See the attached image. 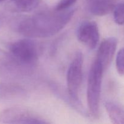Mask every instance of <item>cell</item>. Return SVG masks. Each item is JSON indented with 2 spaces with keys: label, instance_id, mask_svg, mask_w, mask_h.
<instances>
[{
  "label": "cell",
  "instance_id": "8fae6325",
  "mask_svg": "<svg viewBox=\"0 0 124 124\" xmlns=\"http://www.w3.org/2000/svg\"><path fill=\"white\" fill-rule=\"evenodd\" d=\"M105 107L110 120L113 124H124V109L111 101H107Z\"/></svg>",
  "mask_w": 124,
  "mask_h": 124
},
{
  "label": "cell",
  "instance_id": "6da1fadb",
  "mask_svg": "<svg viewBox=\"0 0 124 124\" xmlns=\"http://www.w3.org/2000/svg\"><path fill=\"white\" fill-rule=\"evenodd\" d=\"M76 10L44 11L23 19L17 30L23 36L30 38L50 37L62 30L73 16Z\"/></svg>",
  "mask_w": 124,
  "mask_h": 124
},
{
  "label": "cell",
  "instance_id": "5bb4252c",
  "mask_svg": "<svg viewBox=\"0 0 124 124\" xmlns=\"http://www.w3.org/2000/svg\"><path fill=\"white\" fill-rule=\"evenodd\" d=\"M77 0H61L56 6L54 9L58 11L65 10L71 8Z\"/></svg>",
  "mask_w": 124,
  "mask_h": 124
},
{
  "label": "cell",
  "instance_id": "9c48e42d",
  "mask_svg": "<svg viewBox=\"0 0 124 124\" xmlns=\"http://www.w3.org/2000/svg\"><path fill=\"white\" fill-rule=\"evenodd\" d=\"M26 95V91L19 84L12 82L0 83V98L13 99L23 98Z\"/></svg>",
  "mask_w": 124,
  "mask_h": 124
},
{
  "label": "cell",
  "instance_id": "7c38bea8",
  "mask_svg": "<svg viewBox=\"0 0 124 124\" xmlns=\"http://www.w3.org/2000/svg\"><path fill=\"white\" fill-rule=\"evenodd\" d=\"M114 19L119 25L124 24V4H118L114 9Z\"/></svg>",
  "mask_w": 124,
  "mask_h": 124
},
{
  "label": "cell",
  "instance_id": "4fadbf2b",
  "mask_svg": "<svg viewBox=\"0 0 124 124\" xmlns=\"http://www.w3.org/2000/svg\"><path fill=\"white\" fill-rule=\"evenodd\" d=\"M116 70L121 76L124 75V48L120 50L117 54L116 60Z\"/></svg>",
  "mask_w": 124,
  "mask_h": 124
},
{
  "label": "cell",
  "instance_id": "30bf717a",
  "mask_svg": "<svg viewBox=\"0 0 124 124\" xmlns=\"http://www.w3.org/2000/svg\"><path fill=\"white\" fill-rule=\"evenodd\" d=\"M41 0H10L8 2L11 10L18 12H30L37 8Z\"/></svg>",
  "mask_w": 124,
  "mask_h": 124
},
{
  "label": "cell",
  "instance_id": "277c9868",
  "mask_svg": "<svg viewBox=\"0 0 124 124\" xmlns=\"http://www.w3.org/2000/svg\"><path fill=\"white\" fill-rule=\"evenodd\" d=\"M84 56L81 52H76L71 61L67 74V93L71 99L77 103H81L79 92L82 80V67Z\"/></svg>",
  "mask_w": 124,
  "mask_h": 124
},
{
  "label": "cell",
  "instance_id": "7a4b0ae2",
  "mask_svg": "<svg viewBox=\"0 0 124 124\" xmlns=\"http://www.w3.org/2000/svg\"><path fill=\"white\" fill-rule=\"evenodd\" d=\"M104 69L95 59L90 70L87 83V103L91 115L95 118L99 116L101 85Z\"/></svg>",
  "mask_w": 124,
  "mask_h": 124
},
{
  "label": "cell",
  "instance_id": "3957f363",
  "mask_svg": "<svg viewBox=\"0 0 124 124\" xmlns=\"http://www.w3.org/2000/svg\"><path fill=\"white\" fill-rule=\"evenodd\" d=\"M0 122L6 124H43L49 122L32 110L23 107H10L0 113Z\"/></svg>",
  "mask_w": 124,
  "mask_h": 124
},
{
  "label": "cell",
  "instance_id": "8992f818",
  "mask_svg": "<svg viewBox=\"0 0 124 124\" xmlns=\"http://www.w3.org/2000/svg\"><path fill=\"white\" fill-rule=\"evenodd\" d=\"M77 38L80 42L88 46L90 49H94L100 38L97 23L89 20L81 22L78 28Z\"/></svg>",
  "mask_w": 124,
  "mask_h": 124
},
{
  "label": "cell",
  "instance_id": "52a82bcc",
  "mask_svg": "<svg viewBox=\"0 0 124 124\" xmlns=\"http://www.w3.org/2000/svg\"><path fill=\"white\" fill-rule=\"evenodd\" d=\"M117 40L116 38L109 37L102 41L97 53L96 60L102 65L104 70L109 66L116 52Z\"/></svg>",
  "mask_w": 124,
  "mask_h": 124
},
{
  "label": "cell",
  "instance_id": "2e32d148",
  "mask_svg": "<svg viewBox=\"0 0 124 124\" xmlns=\"http://www.w3.org/2000/svg\"><path fill=\"white\" fill-rule=\"evenodd\" d=\"M5 0H0V3H1V2H3V1H4Z\"/></svg>",
  "mask_w": 124,
  "mask_h": 124
},
{
  "label": "cell",
  "instance_id": "ba28073f",
  "mask_svg": "<svg viewBox=\"0 0 124 124\" xmlns=\"http://www.w3.org/2000/svg\"><path fill=\"white\" fill-rule=\"evenodd\" d=\"M89 10L92 15L98 16L106 15L114 10L117 0H88Z\"/></svg>",
  "mask_w": 124,
  "mask_h": 124
},
{
  "label": "cell",
  "instance_id": "9a60e30c",
  "mask_svg": "<svg viewBox=\"0 0 124 124\" xmlns=\"http://www.w3.org/2000/svg\"><path fill=\"white\" fill-rule=\"evenodd\" d=\"M2 19L1 18V17H0V26H1V25H2Z\"/></svg>",
  "mask_w": 124,
  "mask_h": 124
},
{
  "label": "cell",
  "instance_id": "5b68a950",
  "mask_svg": "<svg viewBox=\"0 0 124 124\" xmlns=\"http://www.w3.org/2000/svg\"><path fill=\"white\" fill-rule=\"evenodd\" d=\"M8 48L12 56L29 67L34 65L38 58L37 45L30 39H23L11 43Z\"/></svg>",
  "mask_w": 124,
  "mask_h": 124
}]
</instances>
